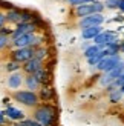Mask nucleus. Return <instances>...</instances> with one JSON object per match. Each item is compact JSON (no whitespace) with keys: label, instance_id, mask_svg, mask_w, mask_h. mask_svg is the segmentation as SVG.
Instances as JSON below:
<instances>
[{"label":"nucleus","instance_id":"11","mask_svg":"<svg viewBox=\"0 0 124 126\" xmlns=\"http://www.w3.org/2000/svg\"><path fill=\"white\" fill-rule=\"evenodd\" d=\"M23 79H25V74L22 71L12 72V74L8 75V79H6V86H8L11 91H17V89H20V88H22Z\"/></svg>","mask_w":124,"mask_h":126},{"label":"nucleus","instance_id":"26","mask_svg":"<svg viewBox=\"0 0 124 126\" xmlns=\"http://www.w3.org/2000/svg\"><path fill=\"white\" fill-rule=\"evenodd\" d=\"M69 5L72 6H78V5H84V3H90V2H95V0H66Z\"/></svg>","mask_w":124,"mask_h":126},{"label":"nucleus","instance_id":"33","mask_svg":"<svg viewBox=\"0 0 124 126\" xmlns=\"http://www.w3.org/2000/svg\"><path fill=\"white\" fill-rule=\"evenodd\" d=\"M120 89H121V92H123V94H124V85H123V86H121V88H120Z\"/></svg>","mask_w":124,"mask_h":126},{"label":"nucleus","instance_id":"3","mask_svg":"<svg viewBox=\"0 0 124 126\" xmlns=\"http://www.w3.org/2000/svg\"><path fill=\"white\" fill-rule=\"evenodd\" d=\"M104 9H106L104 8V3L100 2V0H95V2H90V3H84V5L75 6L74 14H75V17H78V18H83V17L90 16V14H103Z\"/></svg>","mask_w":124,"mask_h":126},{"label":"nucleus","instance_id":"13","mask_svg":"<svg viewBox=\"0 0 124 126\" xmlns=\"http://www.w3.org/2000/svg\"><path fill=\"white\" fill-rule=\"evenodd\" d=\"M35 80L40 83V86H48L49 85V81H51V71L49 69H46L45 66H43L41 69H38L35 74H32Z\"/></svg>","mask_w":124,"mask_h":126},{"label":"nucleus","instance_id":"6","mask_svg":"<svg viewBox=\"0 0 124 126\" xmlns=\"http://www.w3.org/2000/svg\"><path fill=\"white\" fill-rule=\"evenodd\" d=\"M120 62H121V55H106L95 65V69L103 74V72H107L110 69H113L115 66H118Z\"/></svg>","mask_w":124,"mask_h":126},{"label":"nucleus","instance_id":"19","mask_svg":"<svg viewBox=\"0 0 124 126\" xmlns=\"http://www.w3.org/2000/svg\"><path fill=\"white\" fill-rule=\"evenodd\" d=\"M46 57H48V48H45V45L34 48V59H38L41 62H45Z\"/></svg>","mask_w":124,"mask_h":126},{"label":"nucleus","instance_id":"15","mask_svg":"<svg viewBox=\"0 0 124 126\" xmlns=\"http://www.w3.org/2000/svg\"><path fill=\"white\" fill-rule=\"evenodd\" d=\"M5 18H6V23H11V25L20 23V9L12 6L11 9L5 11Z\"/></svg>","mask_w":124,"mask_h":126},{"label":"nucleus","instance_id":"2","mask_svg":"<svg viewBox=\"0 0 124 126\" xmlns=\"http://www.w3.org/2000/svg\"><path fill=\"white\" fill-rule=\"evenodd\" d=\"M11 98L14 100V102H17V103L26 106V108H32V109L40 103L37 92L28 91V89H17V91H12Z\"/></svg>","mask_w":124,"mask_h":126},{"label":"nucleus","instance_id":"28","mask_svg":"<svg viewBox=\"0 0 124 126\" xmlns=\"http://www.w3.org/2000/svg\"><path fill=\"white\" fill-rule=\"evenodd\" d=\"M6 25V18H5V12L0 11V28H3Z\"/></svg>","mask_w":124,"mask_h":126},{"label":"nucleus","instance_id":"22","mask_svg":"<svg viewBox=\"0 0 124 126\" xmlns=\"http://www.w3.org/2000/svg\"><path fill=\"white\" fill-rule=\"evenodd\" d=\"M100 51H101V48L98 46V45H94V43H90V45L83 51V54H84V57H86V59H89V57H94V55L98 54Z\"/></svg>","mask_w":124,"mask_h":126},{"label":"nucleus","instance_id":"4","mask_svg":"<svg viewBox=\"0 0 124 126\" xmlns=\"http://www.w3.org/2000/svg\"><path fill=\"white\" fill-rule=\"evenodd\" d=\"M123 72H124V62L121 60V62L118 63V66H115L113 69H110V71H107V72H103V74L100 75V85L106 88L107 85L112 83V81H115Z\"/></svg>","mask_w":124,"mask_h":126},{"label":"nucleus","instance_id":"29","mask_svg":"<svg viewBox=\"0 0 124 126\" xmlns=\"http://www.w3.org/2000/svg\"><path fill=\"white\" fill-rule=\"evenodd\" d=\"M2 103L5 105V108H6V106H9V105H11V98H9V97H5V98L2 100Z\"/></svg>","mask_w":124,"mask_h":126},{"label":"nucleus","instance_id":"21","mask_svg":"<svg viewBox=\"0 0 124 126\" xmlns=\"http://www.w3.org/2000/svg\"><path fill=\"white\" fill-rule=\"evenodd\" d=\"M35 17L37 14L31 9H20V22H32Z\"/></svg>","mask_w":124,"mask_h":126},{"label":"nucleus","instance_id":"7","mask_svg":"<svg viewBox=\"0 0 124 126\" xmlns=\"http://www.w3.org/2000/svg\"><path fill=\"white\" fill-rule=\"evenodd\" d=\"M94 45H98L101 49H104L107 45H110V43H116L120 40V37L116 35L115 32H110V31H101L100 34H98L97 37H94Z\"/></svg>","mask_w":124,"mask_h":126},{"label":"nucleus","instance_id":"16","mask_svg":"<svg viewBox=\"0 0 124 126\" xmlns=\"http://www.w3.org/2000/svg\"><path fill=\"white\" fill-rule=\"evenodd\" d=\"M23 85L26 86V89L28 91H32V92H37L40 89V83L35 80V77L32 74H26L25 75V79H23Z\"/></svg>","mask_w":124,"mask_h":126},{"label":"nucleus","instance_id":"24","mask_svg":"<svg viewBox=\"0 0 124 126\" xmlns=\"http://www.w3.org/2000/svg\"><path fill=\"white\" fill-rule=\"evenodd\" d=\"M118 2L120 0H106L103 3H104V8H107V9H116L118 8Z\"/></svg>","mask_w":124,"mask_h":126},{"label":"nucleus","instance_id":"17","mask_svg":"<svg viewBox=\"0 0 124 126\" xmlns=\"http://www.w3.org/2000/svg\"><path fill=\"white\" fill-rule=\"evenodd\" d=\"M103 31V26H90V28H84L81 29V37L84 40H92L94 37H97Z\"/></svg>","mask_w":124,"mask_h":126},{"label":"nucleus","instance_id":"10","mask_svg":"<svg viewBox=\"0 0 124 126\" xmlns=\"http://www.w3.org/2000/svg\"><path fill=\"white\" fill-rule=\"evenodd\" d=\"M2 112H3V115L8 118L9 122H12V123L22 122L23 118H26V114H25V111H22L20 108H15V106H12V105L6 106V108H5Z\"/></svg>","mask_w":124,"mask_h":126},{"label":"nucleus","instance_id":"30","mask_svg":"<svg viewBox=\"0 0 124 126\" xmlns=\"http://www.w3.org/2000/svg\"><path fill=\"white\" fill-rule=\"evenodd\" d=\"M116 9H120L121 12H124V0H120V2H118V8H116Z\"/></svg>","mask_w":124,"mask_h":126},{"label":"nucleus","instance_id":"9","mask_svg":"<svg viewBox=\"0 0 124 126\" xmlns=\"http://www.w3.org/2000/svg\"><path fill=\"white\" fill-rule=\"evenodd\" d=\"M106 20V17L103 14H90V16H86L83 18H80L78 22V26L84 29V28H90V26H101Z\"/></svg>","mask_w":124,"mask_h":126},{"label":"nucleus","instance_id":"8","mask_svg":"<svg viewBox=\"0 0 124 126\" xmlns=\"http://www.w3.org/2000/svg\"><path fill=\"white\" fill-rule=\"evenodd\" d=\"M37 31H38V28H37L32 22H20V23L15 25V28H12L9 37H11V40H14L18 35L29 34V32H37Z\"/></svg>","mask_w":124,"mask_h":126},{"label":"nucleus","instance_id":"31","mask_svg":"<svg viewBox=\"0 0 124 126\" xmlns=\"http://www.w3.org/2000/svg\"><path fill=\"white\" fill-rule=\"evenodd\" d=\"M121 52H124V40L120 42V54H121Z\"/></svg>","mask_w":124,"mask_h":126},{"label":"nucleus","instance_id":"23","mask_svg":"<svg viewBox=\"0 0 124 126\" xmlns=\"http://www.w3.org/2000/svg\"><path fill=\"white\" fill-rule=\"evenodd\" d=\"M5 69H6L9 74H12V72L22 71V65H20V63H17V62H14V60H9V62L5 65Z\"/></svg>","mask_w":124,"mask_h":126},{"label":"nucleus","instance_id":"12","mask_svg":"<svg viewBox=\"0 0 124 126\" xmlns=\"http://www.w3.org/2000/svg\"><path fill=\"white\" fill-rule=\"evenodd\" d=\"M43 66H45V62H41L38 59H29L28 62H25L22 65V72L26 75V74H35L38 69H41Z\"/></svg>","mask_w":124,"mask_h":126},{"label":"nucleus","instance_id":"25","mask_svg":"<svg viewBox=\"0 0 124 126\" xmlns=\"http://www.w3.org/2000/svg\"><path fill=\"white\" fill-rule=\"evenodd\" d=\"M23 126H41L40 123H37L34 118H31V117H26V118H23V120L20 122Z\"/></svg>","mask_w":124,"mask_h":126},{"label":"nucleus","instance_id":"34","mask_svg":"<svg viewBox=\"0 0 124 126\" xmlns=\"http://www.w3.org/2000/svg\"><path fill=\"white\" fill-rule=\"evenodd\" d=\"M0 32H2V28H0Z\"/></svg>","mask_w":124,"mask_h":126},{"label":"nucleus","instance_id":"18","mask_svg":"<svg viewBox=\"0 0 124 126\" xmlns=\"http://www.w3.org/2000/svg\"><path fill=\"white\" fill-rule=\"evenodd\" d=\"M11 31L12 29H8V28H2V32H0V51L2 49H5L6 46L11 45Z\"/></svg>","mask_w":124,"mask_h":126},{"label":"nucleus","instance_id":"1","mask_svg":"<svg viewBox=\"0 0 124 126\" xmlns=\"http://www.w3.org/2000/svg\"><path fill=\"white\" fill-rule=\"evenodd\" d=\"M41 126H57L58 122V109L52 103H38L32 111V117Z\"/></svg>","mask_w":124,"mask_h":126},{"label":"nucleus","instance_id":"27","mask_svg":"<svg viewBox=\"0 0 124 126\" xmlns=\"http://www.w3.org/2000/svg\"><path fill=\"white\" fill-rule=\"evenodd\" d=\"M8 122H9V120L3 115V112L0 111V126H8Z\"/></svg>","mask_w":124,"mask_h":126},{"label":"nucleus","instance_id":"14","mask_svg":"<svg viewBox=\"0 0 124 126\" xmlns=\"http://www.w3.org/2000/svg\"><path fill=\"white\" fill-rule=\"evenodd\" d=\"M37 95H38V100H40V103H48V102H51V100L54 98V89L51 86H40V89L37 91Z\"/></svg>","mask_w":124,"mask_h":126},{"label":"nucleus","instance_id":"5","mask_svg":"<svg viewBox=\"0 0 124 126\" xmlns=\"http://www.w3.org/2000/svg\"><path fill=\"white\" fill-rule=\"evenodd\" d=\"M9 57H11V60H14L17 63H20V65H23L25 62H28L29 59L34 57V48H31V46H26V48H14L9 52Z\"/></svg>","mask_w":124,"mask_h":126},{"label":"nucleus","instance_id":"32","mask_svg":"<svg viewBox=\"0 0 124 126\" xmlns=\"http://www.w3.org/2000/svg\"><path fill=\"white\" fill-rule=\"evenodd\" d=\"M89 45H90V43H87V42H84V43H83V45H81V48H83V51H84V49H86V48H87Z\"/></svg>","mask_w":124,"mask_h":126},{"label":"nucleus","instance_id":"20","mask_svg":"<svg viewBox=\"0 0 124 126\" xmlns=\"http://www.w3.org/2000/svg\"><path fill=\"white\" fill-rule=\"evenodd\" d=\"M123 97H124V94L121 92L120 88H118V89H115V91H112V92H109V102L113 103V105L121 103L123 102Z\"/></svg>","mask_w":124,"mask_h":126}]
</instances>
